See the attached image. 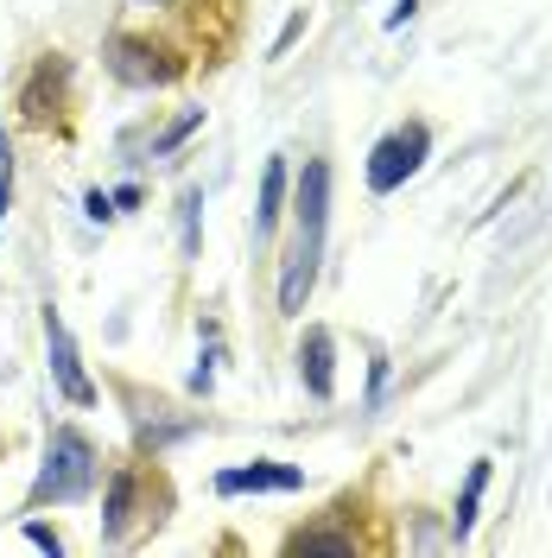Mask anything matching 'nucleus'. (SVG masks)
Here are the masks:
<instances>
[{"mask_svg": "<svg viewBox=\"0 0 552 558\" xmlns=\"http://www.w3.org/2000/svg\"><path fill=\"white\" fill-rule=\"evenodd\" d=\"M413 7H419V0H394V13H387V26H407V20H413Z\"/></svg>", "mask_w": 552, "mask_h": 558, "instance_id": "nucleus-20", "label": "nucleus"}, {"mask_svg": "<svg viewBox=\"0 0 552 558\" xmlns=\"http://www.w3.org/2000/svg\"><path fill=\"white\" fill-rule=\"evenodd\" d=\"M197 128H204V108H191V114H184V121H172V128H166V134L153 140V159H166V153H172V146H184V140L197 134Z\"/></svg>", "mask_w": 552, "mask_h": 558, "instance_id": "nucleus-13", "label": "nucleus"}, {"mask_svg": "<svg viewBox=\"0 0 552 558\" xmlns=\"http://www.w3.org/2000/svg\"><path fill=\"white\" fill-rule=\"evenodd\" d=\"M331 362H337V337H331L324 324H311L305 343H299V381H305L311 400H331V393H337V375H331Z\"/></svg>", "mask_w": 552, "mask_h": 558, "instance_id": "nucleus-7", "label": "nucleus"}, {"mask_svg": "<svg viewBox=\"0 0 552 558\" xmlns=\"http://www.w3.org/2000/svg\"><path fill=\"white\" fill-rule=\"evenodd\" d=\"M140 501V470H115L108 476V508H103V533L108 539H128V526H134V508Z\"/></svg>", "mask_w": 552, "mask_h": 558, "instance_id": "nucleus-9", "label": "nucleus"}, {"mask_svg": "<svg viewBox=\"0 0 552 558\" xmlns=\"http://www.w3.org/2000/svg\"><path fill=\"white\" fill-rule=\"evenodd\" d=\"M58 96H64V58H38L33 83H26V96H20L26 121H33V128H45V121L58 114Z\"/></svg>", "mask_w": 552, "mask_h": 558, "instance_id": "nucleus-8", "label": "nucleus"}, {"mask_svg": "<svg viewBox=\"0 0 552 558\" xmlns=\"http://www.w3.org/2000/svg\"><path fill=\"white\" fill-rule=\"evenodd\" d=\"M83 216H89V222H108V216H115V197L89 191V197H83Z\"/></svg>", "mask_w": 552, "mask_h": 558, "instance_id": "nucleus-16", "label": "nucleus"}, {"mask_svg": "<svg viewBox=\"0 0 552 558\" xmlns=\"http://www.w3.org/2000/svg\"><path fill=\"white\" fill-rule=\"evenodd\" d=\"M305 33V13H292V20H286V26H279V38H274V58L279 51H292V38Z\"/></svg>", "mask_w": 552, "mask_h": 558, "instance_id": "nucleus-17", "label": "nucleus"}, {"mask_svg": "<svg viewBox=\"0 0 552 558\" xmlns=\"http://www.w3.org/2000/svg\"><path fill=\"white\" fill-rule=\"evenodd\" d=\"M279 204H286V159H267V178H261V209H254V235H274Z\"/></svg>", "mask_w": 552, "mask_h": 558, "instance_id": "nucleus-10", "label": "nucleus"}, {"mask_svg": "<svg viewBox=\"0 0 552 558\" xmlns=\"http://www.w3.org/2000/svg\"><path fill=\"white\" fill-rule=\"evenodd\" d=\"M209 381H216V349H204V362H197V375H191L197 393H209Z\"/></svg>", "mask_w": 552, "mask_h": 558, "instance_id": "nucleus-18", "label": "nucleus"}, {"mask_svg": "<svg viewBox=\"0 0 552 558\" xmlns=\"http://www.w3.org/2000/svg\"><path fill=\"white\" fill-rule=\"evenodd\" d=\"M286 553H356V539H349V533L305 526V533H292V539H286Z\"/></svg>", "mask_w": 552, "mask_h": 558, "instance_id": "nucleus-12", "label": "nucleus"}, {"mask_svg": "<svg viewBox=\"0 0 552 558\" xmlns=\"http://www.w3.org/2000/svg\"><path fill=\"white\" fill-rule=\"evenodd\" d=\"M96 445L76 432V425H58L51 438H45V463H38V483H33V508L45 501H83L89 488H96Z\"/></svg>", "mask_w": 552, "mask_h": 558, "instance_id": "nucleus-2", "label": "nucleus"}, {"mask_svg": "<svg viewBox=\"0 0 552 558\" xmlns=\"http://www.w3.org/2000/svg\"><path fill=\"white\" fill-rule=\"evenodd\" d=\"M7 204H13V153L0 159V216H7Z\"/></svg>", "mask_w": 552, "mask_h": 558, "instance_id": "nucleus-19", "label": "nucleus"}, {"mask_svg": "<svg viewBox=\"0 0 552 558\" xmlns=\"http://www.w3.org/2000/svg\"><path fill=\"white\" fill-rule=\"evenodd\" d=\"M292 495V488H305V470H292V463H248V470H223L216 476V495Z\"/></svg>", "mask_w": 552, "mask_h": 558, "instance_id": "nucleus-6", "label": "nucleus"}, {"mask_svg": "<svg viewBox=\"0 0 552 558\" xmlns=\"http://www.w3.org/2000/svg\"><path fill=\"white\" fill-rule=\"evenodd\" d=\"M324 216H331V166L324 159H305L299 172V191H292V247H286V267H279V312L299 317L317 286V267H324Z\"/></svg>", "mask_w": 552, "mask_h": 558, "instance_id": "nucleus-1", "label": "nucleus"}, {"mask_svg": "<svg viewBox=\"0 0 552 558\" xmlns=\"http://www.w3.org/2000/svg\"><path fill=\"white\" fill-rule=\"evenodd\" d=\"M26 539H33L38 553H64V539H58V533H51L45 521H26Z\"/></svg>", "mask_w": 552, "mask_h": 558, "instance_id": "nucleus-15", "label": "nucleus"}, {"mask_svg": "<svg viewBox=\"0 0 552 558\" xmlns=\"http://www.w3.org/2000/svg\"><path fill=\"white\" fill-rule=\"evenodd\" d=\"M159 58H166V51H159L153 38H134V33H115L103 45V64L115 70L128 89H153V83H166L178 64H159Z\"/></svg>", "mask_w": 552, "mask_h": 558, "instance_id": "nucleus-5", "label": "nucleus"}, {"mask_svg": "<svg viewBox=\"0 0 552 558\" xmlns=\"http://www.w3.org/2000/svg\"><path fill=\"white\" fill-rule=\"evenodd\" d=\"M45 355H51V381H58V393H64L70 407H96V381L83 375V355H76L64 317L51 312V305H45Z\"/></svg>", "mask_w": 552, "mask_h": 558, "instance_id": "nucleus-4", "label": "nucleus"}, {"mask_svg": "<svg viewBox=\"0 0 552 558\" xmlns=\"http://www.w3.org/2000/svg\"><path fill=\"white\" fill-rule=\"evenodd\" d=\"M425 153H432V128H425V121L394 128V134L381 140L375 153H369V191H375V197L400 191V184H407V178L425 166Z\"/></svg>", "mask_w": 552, "mask_h": 558, "instance_id": "nucleus-3", "label": "nucleus"}, {"mask_svg": "<svg viewBox=\"0 0 552 558\" xmlns=\"http://www.w3.org/2000/svg\"><path fill=\"white\" fill-rule=\"evenodd\" d=\"M197 216H204V191H184L178 222H184V254H191V260H197Z\"/></svg>", "mask_w": 552, "mask_h": 558, "instance_id": "nucleus-14", "label": "nucleus"}, {"mask_svg": "<svg viewBox=\"0 0 552 558\" xmlns=\"http://www.w3.org/2000/svg\"><path fill=\"white\" fill-rule=\"evenodd\" d=\"M483 488H489V457L483 463H470V483H464V495H457V514H451V533H457V539H470L477 508H483Z\"/></svg>", "mask_w": 552, "mask_h": 558, "instance_id": "nucleus-11", "label": "nucleus"}]
</instances>
